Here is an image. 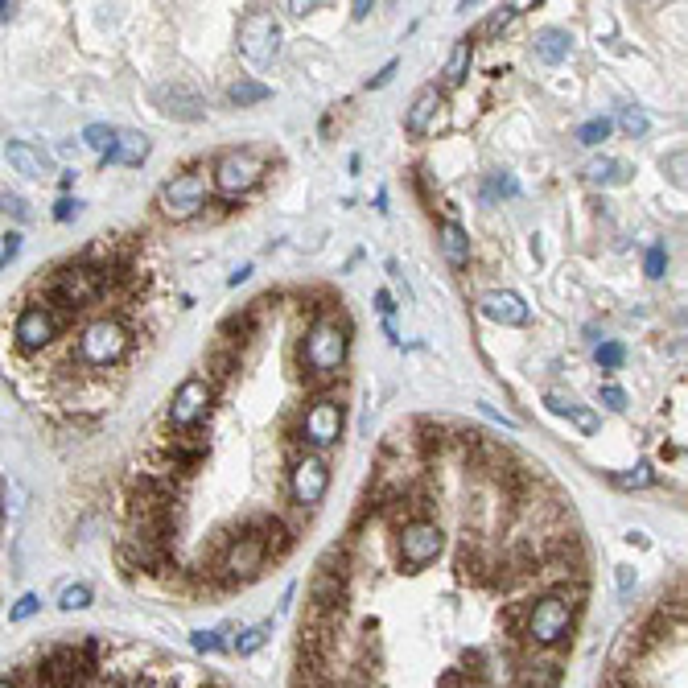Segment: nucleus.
Here are the masks:
<instances>
[{"instance_id":"1","label":"nucleus","mask_w":688,"mask_h":688,"mask_svg":"<svg viewBox=\"0 0 688 688\" xmlns=\"http://www.w3.org/2000/svg\"><path fill=\"white\" fill-rule=\"evenodd\" d=\"M569 581H586L569 532L466 544L429 569L347 536L305 590L289 688H561L565 651L532 614Z\"/></svg>"},{"instance_id":"2","label":"nucleus","mask_w":688,"mask_h":688,"mask_svg":"<svg viewBox=\"0 0 688 688\" xmlns=\"http://www.w3.org/2000/svg\"><path fill=\"white\" fill-rule=\"evenodd\" d=\"M5 688H223L211 672L190 668L157 647L71 635L33 647L5 672Z\"/></svg>"},{"instance_id":"3","label":"nucleus","mask_w":688,"mask_h":688,"mask_svg":"<svg viewBox=\"0 0 688 688\" xmlns=\"http://www.w3.org/2000/svg\"><path fill=\"white\" fill-rule=\"evenodd\" d=\"M598 688H688V577L618 635Z\"/></svg>"},{"instance_id":"4","label":"nucleus","mask_w":688,"mask_h":688,"mask_svg":"<svg viewBox=\"0 0 688 688\" xmlns=\"http://www.w3.org/2000/svg\"><path fill=\"white\" fill-rule=\"evenodd\" d=\"M128 347H132V334H128V326L120 322V318H95V322H87L83 330H79V347H75V355H79V363L83 367H91V371H108V367H116L124 355H128Z\"/></svg>"},{"instance_id":"5","label":"nucleus","mask_w":688,"mask_h":688,"mask_svg":"<svg viewBox=\"0 0 688 688\" xmlns=\"http://www.w3.org/2000/svg\"><path fill=\"white\" fill-rule=\"evenodd\" d=\"M305 367L322 375V380H330V375L342 371V363H347V326H342L334 314L318 318L314 326L305 330V351H301Z\"/></svg>"},{"instance_id":"6","label":"nucleus","mask_w":688,"mask_h":688,"mask_svg":"<svg viewBox=\"0 0 688 688\" xmlns=\"http://www.w3.org/2000/svg\"><path fill=\"white\" fill-rule=\"evenodd\" d=\"M206 404H211V375H190L174 388L165 408V425L174 433H190L206 421Z\"/></svg>"},{"instance_id":"7","label":"nucleus","mask_w":688,"mask_h":688,"mask_svg":"<svg viewBox=\"0 0 688 688\" xmlns=\"http://www.w3.org/2000/svg\"><path fill=\"white\" fill-rule=\"evenodd\" d=\"M58 330H62V322H58V314L42 297L25 301L17 309V318H13V347L17 351H42V347H50V342L58 338Z\"/></svg>"},{"instance_id":"8","label":"nucleus","mask_w":688,"mask_h":688,"mask_svg":"<svg viewBox=\"0 0 688 688\" xmlns=\"http://www.w3.org/2000/svg\"><path fill=\"white\" fill-rule=\"evenodd\" d=\"M239 50H244L248 62L268 66L281 50V25L272 21V13H248L244 25H239Z\"/></svg>"},{"instance_id":"9","label":"nucleus","mask_w":688,"mask_h":688,"mask_svg":"<svg viewBox=\"0 0 688 688\" xmlns=\"http://www.w3.org/2000/svg\"><path fill=\"white\" fill-rule=\"evenodd\" d=\"M326 487H330V466L318 454L297 458V466L289 470V495H293V503L301 511H314L326 499Z\"/></svg>"},{"instance_id":"10","label":"nucleus","mask_w":688,"mask_h":688,"mask_svg":"<svg viewBox=\"0 0 688 688\" xmlns=\"http://www.w3.org/2000/svg\"><path fill=\"white\" fill-rule=\"evenodd\" d=\"M161 211L169 215V219H194L202 206H206V178L202 174H178L174 182H165L161 186Z\"/></svg>"},{"instance_id":"11","label":"nucleus","mask_w":688,"mask_h":688,"mask_svg":"<svg viewBox=\"0 0 688 688\" xmlns=\"http://www.w3.org/2000/svg\"><path fill=\"white\" fill-rule=\"evenodd\" d=\"M264 178V161L256 153H223L215 161V186L223 194H244Z\"/></svg>"},{"instance_id":"12","label":"nucleus","mask_w":688,"mask_h":688,"mask_svg":"<svg viewBox=\"0 0 688 688\" xmlns=\"http://www.w3.org/2000/svg\"><path fill=\"white\" fill-rule=\"evenodd\" d=\"M301 433L309 445H318V450H326V445H334L342 437V400L338 396H322L314 400V408L301 417Z\"/></svg>"},{"instance_id":"13","label":"nucleus","mask_w":688,"mask_h":688,"mask_svg":"<svg viewBox=\"0 0 688 688\" xmlns=\"http://www.w3.org/2000/svg\"><path fill=\"white\" fill-rule=\"evenodd\" d=\"M483 314L491 322H503V326H524L528 322V305H524V297H515L507 289H495V293L483 297Z\"/></svg>"},{"instance_id":"14","label":"nucleus","mask_w":688,"mask_h":688,"mask_svg":"<svg viewBox=\"0 0 688 688\" xmlns=\"http://www.w3.org/2000/svg\"><path fill=\"white\" fill-rule=\"evenodd\" d=\"M145 157H149V136L124 128V132L116 136V149L103 157V161H108V165H141Z\"/></svg>"},{"instance_id":"15","label":"nucleus","mask_w":688,"mask_h":688,"mask_svg":"<svg viewBox=\"0 0 688 688\" xmlns=\"http://www.w3.org/2000/svg\"><path fill=\"white\" fill-rule=\"evenodd\" d=\"M437 108H441V91H437V87H425L417 99H412V108H408V116H404V128H408L412 136L429 132V124H433Z\"/></svg>"},{"instance_id":"16","label":"nucleus","mask_w":688,"mask_h":688,"mask_svg":"<svg viewBox=\"0 0 688 688\" xmlns=\"http://www.w3.org/2000/svg\"><path fill=\"white\" fill-rule=\"evenodd\" d=\"M256 305L252 309H239V314H231V318H223V326H219V342H223V347H235V342H244V338H252L260 330V309Z\"/></svg>"},{"instance_id":"17","label":"nucleus","mask_w":688,"mask_h":688,"mask_svg":"<svg viewBox=\"0 0 688 688\" xmlns=\"http://www.w3.org/2000/svg\"><path fill=\"white\" fill-rule=\"evenodd\" d=\"M437 235H441V252H445V260H450L454 268H462V264L470 260V239H466V231H462L458 223L445 219V223L437 227Z\"/></svg>"},{"instance_id":"18","label":"nucleus","mask_w":688,"mask_h":688,"mask_svg":"<svg viewBox=\"0 0 688 688\" xmlns=\"http://www.w3.org/2000/svg\"><path fill=\"white\" fill-rule=\"evenodd\" d=\"M536 58L557 66L561 58H569V33L565 29H540L536 33Z\"/></svg>"},{"instance_id":"19","label":"nucleus","mask_w":688,"mask_h":688,"mask_svg":"<svg viewBox=\"0 0 688 688\" xmlns=\"http://www.w3.org/2000/svg\"><path fill=\"white\" fill-rule=\"evenodd\" d=\"M157 99L165 103V112H169V116H182V120H202V103H198L190 91H182V87H174V91L165 87Z\"/></svg>"},{"instance_id":"20","label":"nucleus","mask_w":688,"mask_h":688,"mask_svg":"<svg viewBox=\"0 0 688 688\" xmlns=\"http://www.w3.org/2000/svg\"><path fill=\"white\" fill-rule=\"evenodd\" d=\"M5 157H9V165L17 169V174H25V178H42V174H46V161L33 153L29 145H21V141H13V145L5 149Z\"/></svg>"},{"instance_id":"21","label":"nucleus","mask_w":688,"mask_h":688,"mask_svg":"<svg viewBox=\"0 0 688 688\" xmlns=\"http://www.w3.org/2000/svg\"><path fill=\"white\" fill-rule=\"evenodd\" d=\"M470 58H474V42H458L450 62H445V87H462L466 83V71H470Z\"/></svg>"},{"instance_id":"22","label":"nucleus","mask_w":688,"mask_h":688,"mask_svg":"<svg viewBox=\"0 0 688 688\" xmlns=\"http://www.w3.org/2000/svg\"><path fill=\"white\" fill-rule=\"evenodd\" d=\"M116 136H120V128H108V124H87V128H83V145H87V149H95L99 157H108V153L116 149Z\"/></svg>"},{"instance_id":"23","label":"nucleus","mask_w":688,"mask_h":688,"mask_svg":"<svg viewBox=\"0 0 688 688\" xmlns=\"http://www.w3.org/2000/svg\"><path fill=\"white\" fill-rule=\"evenodd\" d=\"M227 99L235 103V108H252V103H264L268 99V87L256 83V79H239V83H231Z\"/></svg>"},{"instance_id":"24","label":"nucleus","mask_w":688,"mask_h":688,"mask_svg":"<svg viewBox=\"0 0 688 688\" xmlns=\"http://www.w3.org/2000/svg\"><path fill=\"white\" fill-rule=\"evenodd\" d=\"M586 178H590V182H602V186H610V182H627V178H631V169H627L623 161H610V157H602V161H594V165L586 169Z\"/></svg>"},{"instance_id":"25","label":"nucleus","mask_w":688,"mask_h":688,"mask_svg":"<svg viewBox=\"0 0 688 688\" xmlns=\"http://www.w3.org/2000/svg\"><path fill=\"white\" fill-rule=\"evenodd\" d=\"M614 132V120H606V116H598V120H590V124H581V132H577V141L581 145H602L606 136Z\"/></svg>"},{"instance_id":"26","label":"nucleus","mask_w":688,"mask_h":688,"mask_svg":"<svg viewBox=\"0 0 688 688\" xmlns=\"http://www.w3.org/2000/svg\"><path fill=\"white\" fill-rule=\"evenodd\" d=\"M21 511H25V487L17 483V478L5 474V515H13V520H17Z\"/></svg>"},{"instance_id":"27","label":"nucleus","mask_w":688,"mask_h":688,"mask_svg":"<svg viewBox=\"0 0 688 688\" xmlns=\"http://www.w3.org/2000/svg\"><path fill=\"white\" fill-rule=\"evenodd\" d=\"M524 9H528V5H503V9H495V13L487 17V25H483V29H487V33H499V29H507L515 17H520Z\"/></svg>"},{"instance_id":"28","label":"nucleus","mask_w":688,"mask_h":688,"mask_svg":"<svg viewBox=\"0 0 688 688\" xmlns=\"http://www.w3.org/2000/svg\"><path fill=\"white\" fill-rule=\"evenodd\" d=\"M594 359H598V367H606V371H614V367H623V359H627V351L618 347V342H602V347L594 351Z\"/></svg>"},{"instance_id":"29","label":"nucleus","mask_w":688,"mask_h":688,"mask_svg":"<svg viewBox=\"0 0 688 688\" xmlns=\"http://www.w3.org/2000/svg\"><path fill=\"white\" fill-rule=\"evenodd\" d=\"M618 124H623V132H627V136H643V132H647V116H643L639 108H623Z\"/></svg>"},{"instance_id":"30","label":"nucleus","mask_w":688,"mask_h":688,"mask_svg":"<svg viewBox=\"0 0 688 688\" xmlns=\"http://www.w3.org/2000/svg\"><path fill=\"white\" fill-rule=\"evenodd\" d=\"M569 421H573V425H577L581 433H598V412H590V408H581V404H577V408L569 412Z\"/></svg>"},{"instance_id":"31","label":"nucleus","mask_w":688,"mask_h":688,"mask_svg":"<svg viewBox=\"0 0 688 688\" xmlns=\"http://www.w3.org/2000/svg\"><path fill=\"white\" fill-rule=\"evenodd\" d=\"M91 602V590L87 586H71V590H62V610H83Z\"/></svg>"},{"instance_id":"32","label":"nucleus","mask_w":688,"mask_h":688,"mask_svg":"<svg viewBox=\"0 0 688 688\" xmlns=\"http://www.w3.org/2000/svg\"><path fill=\"white\" fill-rule=\"evenodd\" d=\"M651 478H656V474H651V466H647V462H639L631 474L618 478V483H623V487H651Z\"/></svg>"},{"instance_id":"33","label":"nucleus","mask_w":688,"mask_h":688,"mask_svg":"<svg viewBox=\"0 0 688 688\" xmlns=\"http://www.w3.org/2000/svg\"><path fill=\"white\" fill-rule=\"evenodd\" d=\"M17 256H21V235L17 231H5V244H0V264L9 268Z\"/></svg>"},{"instance_id":"34","label":"nucleus","mask_w":688,"mask_h":688,"mask_svg":"<svg viewBox=\"0 0 688 688\" xmlns=\"http://www.w3.org/2000/svg\"><path fill=\"white\" fill-rule=\"evenodd\" d=\"M664 264H668V252L660 244L647 248V277H664Z\"/></svg>"},{"instance_id":"35","label":"nucleus","mask_w":688,"mask_h":688,"mask_svg":"<svg viewBox=\"0 0 688 688\" xmlns=\"http://www.w3.org/2000/svg\"><path fill=\"white\" fill-rule=\"evenodd\" d=\"M487 194H520V182L507 178V174H495V178L487 182Z\"/></svg>"},{"instance_id":"36","label":"nucleus","mask_w":688,"mask_h":688,"mask_svg":"<svg viewBox=\"0 0 688 688\" xmlns=\"http://www.w3.org/2000/svg\"><path fill=\"white\" fill-rule=\"evenodd\" d=\"M544 400H548V408H553V412H561V417H569V412L577 408V404H573V400H569L565 392H548Z\"/></svg>"},{"instance_id":"37","label":"nucleus","mask_w":688,"mask_h":688,"mask_svg":"<svg viewBox=\"0 0 688 688\" xmlns=\"http://www.w3.org/2000/svg\"><path fill=\"white\" fill-rule=\"evenodd\" d=\"M79 206H83V202H75V198H62V202L54 206V219H58V223H66V219H75V215H79Z\"/></svg>"},{"instance_id":"38","label":"nucleus","mask_w":688,"mask_h":688,"mask_svg":"<svg viewBox=\"0 0 688 688\" xmlns=\"http://www.w3.org/2000/svg\"><path fill=\"white\" fill-rule=\"evenodd\" d=\"M602 404L606 408H627V392L623 388H602Z\"/></svg>"},{"instance_id":"39","label":"nucleus","mask_w":688,"mask_h":688,"mask_svg":"<svg viewBox=\"0 0 688 688\" xmlns=\"http://www.w3.org/2000/svg\"><path fill=\"white\" fill-rule=\"evenodd\" d=\"M33 610H38V598H33V594H25V598L13 606V623H21V618H29Z\"/></svg>"},{"instance_id":"40","label":"nucleus","mask_w":688,"mask_h":688,"mask_svg":"<svg viewBox=\"0 0 688 688\" xmlns=\"http://www.w3.org/2000/svg\"><path fill=\"white\" fill-rule=\"evenodd\" d=\"M396 66H400V62H388L380 75H375V79H367V87H371V91H375V87H388V83H392V75H396Z\"/></svg>"},{"instance_id":"41","label":"nucleus","mask_w":688,"mask_h":688,"mask_svg":"<svg viewBox=\"0 0 688 688\" xmlns=\"http://www.w3.org/2000/svg\"><path fill=\"white\" fill-rule=\"evenodd\" d=\"M5 211H13V215H17V219H21V223H25V219H29V206H25V202H21V198H17V194H5Z\"/></svg>"},{"instance_id":"42","label":"nucleus","mask_w":688,"mask_h":688,"mask_svg":"<svg viewBox=\"0 0 688 688\" xmlns=\"http://www.w3.org/2000/svg\"><path fill=\"white\" fill-rule=\"evenodd\" d=\"M375 305H380V314H384V318H388L392 309H396V301H392V293H388V289H380V293H375Z\"/></svg>"},{"instance_id":"43","label":"nucleus","mask_w":688,"mask_h":688,"mask_svg":"<svg viewBox=\"0 0 688 688\" xmlns=\"http://www.w3.org/2000/svg\"><path fill=\"white\" fill-rule=\"evenodd\" d=\"M260 643H264V627H260V631H252L244 643H239V651H252V647H260Z\"/></svg>"},{"instance_id":"44","label":"nucleus","mask_w":688,"mask_h":688,"mask_svg":"<svg viewBox=\"0 0 688 688\" xmlns=\"http://www.w3.org/2000/svg\"><path fill=\"white\" fill-rule=\"evenodd\" d=\"M252 277V268L244 264V268H239V272H231V285H239V281H248Z\"/></svg>"},{"instance_id":"45","label":"nucleus","mask_w":688,"mask_h":688,"mask_svg":"<svg viewBox=\"0 0 688 688\" xmlns=\"http://www.w3.org/2000/svg\"><path fill=\"white\" fill-rule=\"evenodd\" d=\"M17 17V5H0V21H13Z\"/></svg>"},{"instance_id":"46","label":"nucleus","mask_w":688,"mask_h":688,"mask_svg":"<svg viewBox=\"0 0 688 688\" xmlns=\"http://www.w3.org/2000/svg\"><path fill=\"white\" fill-rule=\"evenodd\" d=\"M371 13V5H367V0H359V5H355V21H363Z\"/></svg>"}]
</instances>
